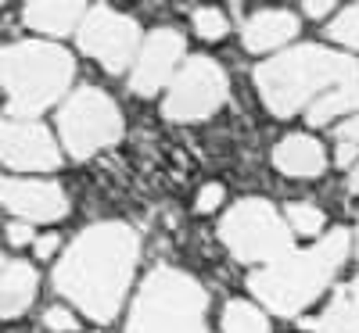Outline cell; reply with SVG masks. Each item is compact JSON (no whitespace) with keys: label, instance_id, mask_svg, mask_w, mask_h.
Listing matches in <instances>:
<instances>
[{"label":"cell","instance_id":"obj_1","mask_svg":"<svg viewBox=\"0 0 359 333\" xmlns=\"http://www.w3.org/2000/svg\"><path fill=\"white\" fill-rule=\"evenodd\" d=\"M140 240L126 222H97L76 236V244L54 269V287L94 323L115 319L137 269Z\"/></svg>","mask_w":359,"mask_h":333},{"label":"cell","instance_id":"obj_2","mask_svg":"<svg viewBox=\"0 0 359 333\" xmlns=\"http://www.w3.org/2000/svg\"><path fill=\"white\" fill-rule=\"evenodd\" d=\"M348 255V233L334 229L327 233L316 248L309 251H291L280 262H269L266 269L248 276V290L277 316H298L306 312L320 290L334 280L338 265Z\"/></svg>","mask_w":359,"mask_h":333},{"label":"cell","instance_id":"obj_3","mask_svg":"<svg viewBox=\"0 0 359 333\" xmlns=\"http://www.w3.org/2000/svg\"><path fill=\"white\" fill-rule=\"evenodd\" d=\"M359 76L355 62L338 50L323 47H294L287 54L269 57L266 65L255 69V86L262 104L277 118L298 115L313 97L327 94L331 86Z\"/></svg>","mask_w":359,"mask_h":333},{"label":"cell","instance_id":"obj_4","mask_svg":"<svg viewBox=\"0 0 359 333\" xmlns=\"http://www.w3.org/2000/svg\"><path fill=\"white\" fill-rule=\"evenodd\" d=\"M72 57L57 43H15L0 50V90L8 94V111L33 122L72 83Z\"/></svg>","mask_w":359,"mask_h":333},{"label":"cell","instance_id":"obj_5","mask_svg":"<svg viewBox=\"0 0 359 333\" xmlns=\"http://www.w3.org/2000/svg\"><path fill=\"white\" fill-rule=\"evenodd\" d=\"M208 294L187 272L158 265L133 301L126 333H205Z\"/></svg>","mask_w":359,"mask_h":333},{"label":"cell","instance_id":"obj_6","mask_svg":"<svg viewBox=\"0 0 359 333\" xmlns=\"http://www.w3.org/2000/svg\"><path fill=\"white\" fill-rule=\"evenodd\" d=\"M219 240L237 262H266V265L291 255L294 244L284 215L262 197L237 201L219 222Z\"/></svg>","mask_w":359,"mask_h":333},{"label":"cell","instance_id":"obj_7","mask_svg":"<svg viewBox=\"0 0 359 333\" xmlns=\"http://www.w3.org/2000/svg\"><path fill=\"white\" fill-rule=\"evenodd\" d=\"M57 129H62V143L69 155L86 162L123 136V111L104 90L83 86L65 101L62 115H57Z\"/></svg>","mask_w":359,"mask_h":333},{"label":"cell","instance_id":"obj_8","mask_svg":"<svg viewBox=\"0 0 359 333\" xmlns=\"http://www.w3.org/2000/svg\"><path fill=\"white\" fill-rule=\"evenodd\" d=\"M226 101V72L212 57H191L169 83V94L162 104V115L172 122H201L216 115Z\"/></svg>","mask_w":359,"mask_h":333},{"label":"cell","instance_id":"obj_9","mask_svg":"<svg viewBox=\"0 0 359 333\" xmlns=\"http://www.w3.org/2000/svg\"><path fill=\"white\" fill-rule=\"evenodd\" d=\"M79 47L94 62H101L104 72H126L140 47V25L111 8H90L79 25Z\"/></svg>","mask_w":359,"mask_h":333},{"label":"cell","instance_id":"obj_10","mask_svg":"<svg viewBox=\"0 0 359 333\" xmlns=\"http://www.w3.org/2000/svg\"><path fill=\"white\" fill-rule=\"evenodd\" d=\"M180 57H184V33H176V29H155L137 54V65H133V76H130L133 94L155 97L162 86L172 83Z\"/></svg>","mask_w":359,"mask_h":333},{"label":"cell","instance_id":"obj_11","mask_svg":"<svg viewBox=\"0 0 359 333\" xmlns=\"http://www.w3.org/2000/svg\"><path fill=\"white\" fill-rule=\"evenodd\" d=\"M0 204L22 222H57L69 215V197L47 179H0Z\"/></svg>","mask_w":359,"mask_h":333},{"label":"cell","instance_id":"obj_12","mask_svg":"<svg viewBox=\"0 0 359 333\" xmlns=\"http://www.w3.org/2000/svg\"><path fill=\"white\" fill-rule=\"evenodd\" d=\"M4 162L18 172H50L62 165L57 158V143L40 122H18L8 133Z\"/></svg>","mask_w":359,"mask_h":333},{"label":"cell","instance_id":"obj_13","mask_svg":"<svg viewBox=\"0 0 359 333\" xmlns=\"http://www.w3.org/2000/svg\"><path fill=\"white\" fill-rule=\"evenodd\" d=\"M273 165L284 172V176H294V179H313L327 169V155H323V143L306 136V133H294V136H284L277 147H273Z\"/></svg>","mask_w":359,"mask_h":333},{"label":"cell","instance_id":"obj_14","mask_svg":"<svg viewBox=\"0 0 359 333\" xmlns=\"http://www.w3.org/2000/svg\"><path fill=\"white\" fill-rule=\"evenodd\" d=\"M40 276L29 262H8L0 272V319H18L36 297Z\"/></svg>","mask_w":359,"mask_h":333},{"label":"cell","instance_id":"obj_15","mask_svg":"<svg viewBox=\"0 0 359 333\" xmlns=\"http://www.w3.org/2000/svg\"><path fill=\"white\" fill-rule=\"evenodd\" d=\"M294 36H298V18L291 11H259L248 18L245 33H241V40L252 54L277 50L280 43H287Z\"/></svg>","mask_w":359,"mask_h":333},{"label":"cell","instance_id":"obj_16","mask_svg":"<svg viewBox=\"0 0 359 333\" xmlns=\"http://www.w3.org/2000/svg\"><path fill=\"white\" fill-rule=\"evenodd\" d=\"M86 4H72V0H36V4H25L22 8V18L29 29H40L47 36H65L69 29H76L83 18H86Z\"/></svg>","mask_w":359,"mask_h":333},{"label":"cell","instance_id":"obj_17","mask_svg":"<svg viewBox=\"0 0 359 333\" xmlns=\"http://www.w3.org/2000/svg\"><path fill=\"white\" fill-rule=\"evenodd\" d=\"M348 111H359V76H352V79L331 86L327 94H320V97L309 104L306 118H309V126H327L331 118L348 115Z\"/></svg>","mask_w":359,"mask_h":333},{"label":"cell","instance_id":"obj_18","mask_svg":"<svg viewBox=\"0 0 359 333\" xmlns=\"http://www.w3.org/2000/svg\"><path fill=\"white\" fill-rule=\"evenodd\" d=\"M313 333H359V312L352 305L348 290H338L334 301L323 309V316L316 323H309Z\"/></svg>","mask_w":359,"mask_h":333},{"label":"cell","instance_id":"obj_19","mask_svg":"<svg viewBox=\"0 0 359 333\" xmlns=\"http://www.w3.org/2000/svg\"><path fill=\"white\" fill-rule=\"evenodd\" d=\"M223 333H269V323L248 301H230L223 312Z\"/></svg>","mask_w":359,"mask_h":333},{"label":"cell","instance_id":"obj_20","mask_svg":"<svg viewBox=\"0 0 359 333\" xmlns=\"http://www.w3.org/2000/svg\"><path fill=\"white\" fill-rule=\"evenodd\" d=\"M287 226L294 229V233H302V236H316L320 229H323V211L316 208V204H306V201H294V204H287Z\"/></svg>","mask_w":359,"mask_h":333},{"label":"cell","instance_id":"obj_21","mask_svg":"<svg viewBox=\"0 0 359 333\" xmlns=\"http://www.w3.org/2000/svg\"><path fill=\"white\" fill-rule=\"evenodd\" d=\"M327 36H331L334 43H341V47L359 50V4L345 8V11H341V15L331 22V29H327Z\"/></svg>","mask_w":359,"mask_h":333},{"label":"cell","instance_id":"obj_22","mask_svg":"<svg viewBox=\"0 0 359 333\" xmlns=\"http://www.w3.org/2000/svg\"><path fill=\"white\" fill-rule=\"evenodd\" d=\"M194 33L201 40H219L226 36V15L219 8H198L194 11Z\"/></svg>","mask_w":359,"mask_h":333},{"label":"cell","instance_id":"obj_23","mask_svg":"<svg viewBox=\"0 0 359 333\" xmlns=\"http://www.w3.org/2000/svg\"><path fill=\"white\" fill-rule=\"evenodd\" d=\"M43 323H47V330H54V333H69V330H76V316H72L69 309H47Z\"/></svg>","mask_w":359,"mask_h":333},{"label":"cell","instance_id":"obj_24","mask_svg":"<svg viewBox=\"0 0 359 333\" xmlns=\"http://www.w3.org/2000/svg\"><path fill=\"white\" fill-rule=\"evenodd\" d=\"M219 204H223V187L219 183H205L201 194H198V201H194V208L198 211H216Z\"/></svg>","mask_w":359,"mask_h":333},{"label":"cell","instance_id":"obj_25","mask_svg":"<svg viewBox=\"0 0 359 333\" xmlns=\"http://www.w3.org/2000/svg\"><path fill=\"white\" fill-rule=\"evenodd\" d=\"M8 240L15 248H25L29 240H33V226H29V222H11L8 226Z\"/></svg>","mask_w":359,"mask_h":333},{"label":"cell","instance_id":"obj_26","mask_svg":"<svg viewBox=\"0 0 359 333\" xmlns=\"http://www.w3.org/2000/svg\"><path fill=\"white\" fill-rule=\"evenodd\" d=\"M338 136H341V143H355V147H359V115L348 118V122L338 129Z\"/></svg>","mask_w":359,"mask_h":333},{"label":"cell","instance_id":"obj_27","mask_svg":"<svg viewBox=\"0 0 359 333\" xmlns=\"http://www.w3.org/2000/svg\"><path fill=\"white\" fill-rule=\"evenodd\" d=\"M355 155H359V147H355V143H338V155H334V162L345 169V165H352V162H355Z\"/></svg>","mask_w":359,"mask_h":333},{"label":"cell","instance_id":"obj_28","mask_svg":"<svg viewBox=\"0 0 359 333\" xmlns=\"http://www.w3.org/2000/svg\"><path fill=\"white\" fill-rule=\"evenodd\" d=\"M54 251H57V236H50V233H47V236H40V240H36V255H40V258H50Z\"/></svg>","mask_w":359,"mask_h":333},{"label":"cell","instance_id":"obj_29","mask_svg":"<svg viewBox=\"0 0 359 333\" xmlns=\"http://www.w3.org/2000/svg\"><path fill=\"white\" fill-rule=\"evenodd\" d=\"M331 8H334L331 0H320V4H313V0H309V4H302V11H306V15H313V18L327 15V11H331Z\"/></svg>","mask_w":359,"mask_h":333},{"label":"cell","instance_id":"obj_30","mask_svg":"<svg viewBox=\"0 0 359 333\" xmlns=\"http://www.w3.org/2000/svg\"><path fill=\"white\" fill-rule=\"evenodd\" d=\"M8 133H11V122L0 118V158H4V147H8Z\"/></svg>","mask_w":359,"mask_h":333},{"label":"cell","instance_id":"obj_31","mask_svg":"<svg viewBox=\"0 0 359 333\" xmlns=\"http://www.w3.org/2000/svg\"><path fill=\"white\" fill-rule=\"evenodd\" d=\"M348 190L359 194V165H352V172H348Z\"/></svg>","mask_w":359,"mask_h":333},{"label":"cell","instance_id":"obj_32","mask_svg":"<svg viewBox=\"0 0 359 333\" xmlns=\"http://www.w3.org/2000/svg\"><path fill=\"white\" fill-rule=\"evenodd\" d=\"M348 297H352V305H355V312H359V276L352 280V287H348Z\"/></svg>","mask_w":359,"mask_h":333},{"label":"cell","instance_id":"obj_33","mask_svg":"<svg viewBox=\"0 0 359 333\" xmlns=\"http://www.w3.org/2000/svg\"><path fill=\"white\" fill-rule=\"evenodd\" d=\"M355 255H359V229H355Z\"/></svg>","mask_w":359,"mask_h":333},{"label":"cell","instance_id":"obj_34","mask_svg":"<svg viewBox=\"0 0 359 333\" xmlns=\"http://www.w3.org/2000/svg\"><path fill=\"white\" fill-rule=\"evenodd\" d=\"M4 265H8V262H4V258H0V272H4Z\"/></svg>","mask_w":359,"mask_h":333}]
</instances>
